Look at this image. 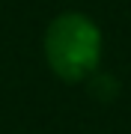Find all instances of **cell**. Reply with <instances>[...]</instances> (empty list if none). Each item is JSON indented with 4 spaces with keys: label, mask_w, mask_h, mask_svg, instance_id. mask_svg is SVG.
I'll return each instance as SVG.
<instances>
[{
    "label": "cell",
    "mask_w": 131,
    "mask_h": 134,
    "mask_svg": "<svg viewBox=\"0 0 131 134\" xmlns=\"http://www.w3.org/2000/svg\"><path fill=\"white\" fill-rule=\"evenodd\" d=\"M45 63L60 81L81 83L95 75L104 51L98 24L83 12H60L42 36Z\"/></svg>",
    "instance_id": "1"
}]
</instances>
